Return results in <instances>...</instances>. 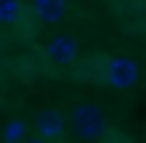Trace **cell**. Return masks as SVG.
Segmentation results:
<instances>
[{
  "mask_svg": "<svg viewBox=\"0 0 146 143\" xmlns=\"http://www.w3.org/2000/svg\"><path fill=\"white\" fill-rule=\"evenodd\" d=\"M4 143H28V122L11 119L4 126Z\"/></svg>",
  "mask_w": 146,
  "mask_h": 143,
  "instance_id": "52a82bcc",
  "label": "cell"
},
{
  "mask_svg": "<svg viewBox=\"0 0 146 143\" xmlns=\"http://www.w3.org/2000/svg\"><path fill=\"white\" fill-rule=\"evenodd\" d=\"M28 143H52V140H42V136H31Z\"/></svg>",
  "mask_w": 146,
  "mask_h": 143,
  "instance_id": "8fae6325",
  "label": "cell"
},
{
  "mask_svg": "<svg viewBox=\"0 0 146 143\" xmlns=\"http://www.w3.org/2000/svg\"><path fill=\"white\" fill-rule=\"evenodd\" d=\"M115 17L125 31L143 35L146 31V0H115Z\"/></svg>",
  "mask_w": 146,
  "mask_h": 143,
  "instance_id": "3957f363",
  "label": "cell"
},
{
  "mask_svg": "<svg viewBox=\"0 0 146 143\" xmlns=\"http://www.w3.org/2000/svg\"><path fill=\"white\" fill-rule=\"evenodd\" d=\"M66 129H70V126H66V115H63L59 108H42L38 119H35V133H38L42 140H52V143H56Z\"/></svg>",
  "mask_w": 146,
  "mask_h": 143,
  "instance_id": "5b68a950",
  "label": "cell"
},
{
  "mask_svg": "<svg viewBox=\"0 0 146 143\" xmlns=\"http://www.w3.org/2000/svg\"><path fill=\"white\" fill-rule=\"evenodd\" d=\"M66 126L73 129L77 140H90V143H101L108 133H111L101 105H94V101H77L70 108V115H66Z\"/></svg>",
  "mask_w": 146,
  "mask_h": 143,
  "instance_id": "6da1fadb",
  "label": "cell"
},
{
  "mask_svg": "<svg viewBox=\"0 0 146 143\" xmlns=\"http://www.w3.org/2000/svg\"><path fill=\"white\" fill-rule=\"evenodd\" d=\"M101 143H129V136H125L122 129H111V133H108V136H104Z\"/></svg>",
  "mask_w": 146,
  "mask_h": 143,
  "instance_id": "30bf717a",
  "label": "cell"
},
{
  "mask_svg": "<svg viewBox=\"0 0 146 143\" xmlns=\"http://www.w3.org/2000/svg\"><path fill=\"white\" fill-rule=\"evenodd\" d=\"M35 28H38V17H35V14H31V11L25 7V14L17 17V25H14V31L21 35L25 42H31V39H35Z\"/></svg>",
  "mask_w": 146,
  "mask_h": 143,
  "instance_id": "ba28073f",
  "label": "cell"
},
{
  "mask_svg": "<svg viewBox=\"0 0 146 143\" xmlns=\"http://www.w3.org/2000/svg\"><path fill=\"white\" fill-rule=\"evenodd\" d=\"M77 39L73 35H52V39L42 45V56L56 66H66V63H77Z\"/></svg>",
  "mask_w": 146,
  "mask_h": 143,
  "instance_id": "277c9868",
  "label": "cell"
},
{
  "mask_svg": "<svg viewBox=\"0 0 146 143\" xmlns=\"http://www.w3.org/2000/svg\"><path fill=\"white\" fill-rule=\"evenodd\" d=\"M136 77H139V66L129 56H111L104 63V84L115 87V91H129V87L136 84Z\"/></svg>",
  "mask_w": 146,
  "mask_h": 143,
  "instance_id": "7a4b0ae2",
  "label": "cell"
},
{
  "mask_svg": "<svg viewBox=\"0 0 146 143\" xmlns=\"http://www.w3.org/2000/svg\"><path fill=\"white\" fill-rule=\"evenodd\" d=\"M28 11L38 17V25H56L66 17V0H31Z\"/></svg>",
  "mask_w": 146,
  "mask_h": 143,
  "instance_id": "8992f818",
  "label": "cell"
},
{
  "mask_svg": "<svg viewBox=\"0 0 146 143\" xmlns=\"http://www.w3.org/2000/svg\"><path fill=\"white\" fill-rule=\"evenodd\" d=\"M21 14H25L21 0H0V25H17Z\"/></svg>",
  "mask_w": 146,
  "mask_h": 143,
  "instance_id": "9c48e42d",
  "label": "cell"
}]
</instances>
